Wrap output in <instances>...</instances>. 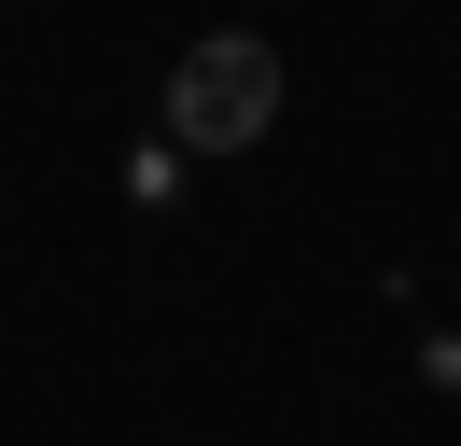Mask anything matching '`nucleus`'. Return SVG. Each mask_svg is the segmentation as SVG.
Wrapping results in <instances>:
<instances>
[{
	"instance_id": "1",
	"label": "nucleus",
	"mask_w": 461,
	"mask_h": 446,
	"mask_svg": "<svg viewBox=\"0 0 461 446\" xmlns=\"http://www.w3.org/2000/svg\"><path fill=\"white\" fill-rule=\"evenodd\" d=\"M154 126L182 139V154H252L266 126H280V56L252 42V28H210V42L168 56V98H154Z\"/></svg>"
},
{
	"instance_id": "2",
	"label": "nucleus",
	"mask_w": 461,
	"mask_h": 446,
	"mask_svg": "<svg viewBox=\"0 0 461 446\" xmlns=\"http://www.w3.org/2000/svg\"><path fill=\"white\" fill-rule=\"evenodd\" d=\"M113 182L140 195V210H182V182H196V154H182L168 126H140V139H126V167H113Z\"/></svg>"
},
{
	"instance_id": "3",
	"label": "nucleus",
	"mask_w": 461,
	"mask_h": 446,
	"mask_svg": "<svg viewBox=\"0 0 461 446\" xmlns=\"http://www.w3.org/2000/svg\"><path fill=\"white\" fill-rule=\"evenodd\" d=\"M420 377H433V390H461V321H433V334H420Z\"/></svg>"
}]
</instances>
